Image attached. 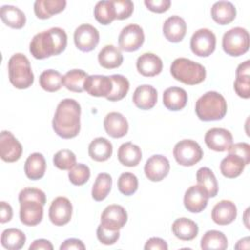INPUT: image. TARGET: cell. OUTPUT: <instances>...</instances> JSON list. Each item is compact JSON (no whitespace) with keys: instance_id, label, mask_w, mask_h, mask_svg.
Segmentation results:
<instances>
[{"instance_id":"ab89813d","label":"cell","mask_w":250,"mask_h":250,"mask_svg":"<svg viewBox=\"0 0 250 250\" xmlns=\"http://www.w3.org/2000/svg\"><path fill=\"white\" fill-rule=\"evenodd\" d=\"M94 16L101 24L107 25L111 23L115 20V10L112 1L104 0L98 2L94 8Z\"/></svg>"},{"instance_id":"d4e9b609","label":"cell","mask_w":250,"mask_h":250,"mask_svg":"<svg viewBox=\"0 0 250 250\" xmlns=\"http://www.w3.org/2000/svg\"><path fill=\"white\" fill-rule=\"evenodd\" d=\"M65 0H36L33 5L34 14L38 19L46 20L53 15L59 14L64 10Z\"/></svg>"},{"instance_id":"ee69618b","label":"cell","mask_w":250,"mask_h":250,"mask_svg":"<svg viewBox=\"0 0 250 250\" xmlns=\"http://www.w3.org/2000/svg\"><path fill=\"white\" fill-rule=\"evenodd\" d=\"M53 163L60 170H70L76 164V156L69 149H62L54 155Z\"/></svg>"},{"instance_id":"4dcf8cb0","label":"cell","mask_w":250,"mask_h":250,"mask_svg":"<svg viewBox=\"0 0 250 250\" xmlns=\"http://www.w3.org/2000/svg\"><path fill=\"white\" fill-rule=\"evenodd\" d=\"M0 17L2 21L15 29H21L26 22L24 13L18 7L12 5H4L0 9Z\"/></svg>"},{"instance_id":"603a6c76","label":"cell","mask_w":250,"mask_h":250,"mask_svg":"<svg viewBox=\"0 0 250 250\" xmlns=\"http://www.w3.org/2000/svg\"><path fill=\"white\" fill-rule=\"evenodd\" d=\"M157 102V91L151 85H141L136 88L133 94V103L143 110L151 109Z\"/></svg>"},{"instance_id":"1f68e13d","label":"cell","mask_w":250,"mask_h":250,"mask_svg":"<svg viewBox=\"0 0 250 250\" xmlns=\"http://www.w3.org/2000/svg\"><path fill=\"white\" fill-rule=\"evenodd\" d=\"M112 149V145L107 139L99 137L90 143L88 146V153L93 160L103 162L111 156Z\"/></svg>"},{"instance_id":"f35d334b","label":"cell","mask_w":250,"mask_h":250,"mask_svg":"<svg viewBox=\"0 0 250 250\" xmlns=\"http://www.w3.org/2000/svg\"><path fill=\"white\" fill-rule=\"evenodd\" d=\"M39 84L41 88L47 92H57L62 86V76L57 70L47 69L40 74Z\"/></svg>"},{"instance_id":"30bf717a","label":"cell","mask_w":250,"mask_h":250,"mask_svg":"<svg viewBox=\"0 0 250 250\" xmlns=\"http://www.w3.org/2000/svg\"><path fill=\"white\" fill-rule=\"evenodd\" d=\"M145 41L143 28L135 23H131L122 28L118 36V45L122 51L134 52L139 50Z\"/></svg>"},{"instance_id":"52a82bcc","label":"cell","mask_w":250,"mask_h":250,"mask_svg":"<svg viewBox=\"0 0 250 250\" xmlns=\"http://www.w3.org/2000/svg\"><path fill=\"white\" fill-rule=\"evenodd\" d=\"M222 47L225 53L231 57L245 54L249 49V33L243 27H233L228 30L222 39Z\"/></svg>"},{"instance_id":"7a4b0ae2","label":"cell","mask_w":250,"mask_h":250,"mask_svg":"<svg viewBox=\"0 0 250 250\" xmlns=\"http://www.w3.org/2000/svg\"><path fill=\"white\" fill-rule=\"evenodd\" d=\"M67 45L66 32L61 27H52L33 36L29 52L37 60H43L62 53Z\"/></svg>"},{"instance_id":"4316f807","label":"cell","mask_w":250,"mask_h":250,"mask_svg":"<svg viewBox=\"0 0 250 250\" xmlns=\"http://www.w3.org/2000/svg\"><path fill=\"white\" fill-rule=\"evenodd\" d=\"M211 17L218 24H229L235 19L236 9L229 1H219L211 8Z\"/></svg>"},{"instance_id":"83f0119b","label":"cell","mask_w":250,"mask_h":250,"mask_svg":"<svg viewBox=\"0 0 250 250\" xmlns=\"http://www.w3.org/2000/svg\"><path fill=\"white\" fill-rule=\"evenodd\" d=\"M98 61L101 66L106 69L119 67L123 62L121 51L113 45H105L98 55Z\"/></svg>"},{"instance_id":"f546056e","label":"cell","mask_w":250,"mask_h":250,"mask_svg":"<svg viewBox=\"0 0 250 250\" xmlns=\"http://www.w3.org/2000/svg\"><path fill=\"white\" fill-rule=\"evenodd\" d=\"M46 171V160L43 154L39 152L31 153L25 160L24 173L30 180H40L44 177Z\"/></svg>"},{"instance_id":"e0dca14e","label":"cell","mask_w":250,"mask_h":250,"mask_svg":"<svg viewBox=\"0 0 250 250\" xmlns=\"http://www.w3.org/2000/svg\"><path fill=\"white\" fill-rule=\"evenodd\" d=\"M169 170V160L161 154H155L150 156L146 160L144 168L146 177L151 182L162 181L168 175Z\"/></svg>"},{"instance_id":"44dd1931","label":"cell","mask_w":250,"mask_h":250,"mask_svg":"<svg viewBox=\"0 0 250 250\" xmlns=\"http://www.w3.org/2000/svg\"><path fill=\"white\" fill-rule=\"evenodd\" d=\"M139 73L146 77H153L158 75L163 68L162 60L152 53H144L136 62Z\"/></svg>"},{"instance_id":"7c38bea8","label":"cell","mask_w":250,"mask_h":250,"mask_svg":"<svg viewBox=\"0 0 250 250\" xmlns=\"http://www.w3.org/2000/svg\"><path fill=\"white\" fill-rule=\"evenodd\" d=\"M22 153L21 144L9 131H2L0 135V157L5 162L18 161Z\"/></svg>"},{"instance_id":"7bdbcfd3","label":"cell","mask_w":250,"mask_h":250,"mask_svg":"<svg viewBox=\"0 0 250 250\" xmlns=\"http://www.w3.org/2000/svg\"><path fill=\"white\" fill-rule=\"evenodd\" d=\"M68 179L74 186H82L90 179V168L83 163H76L70 170H68Z\"/></svg>"},{"instance_id":"8fae6325","label":"cell","mask_w":250,"mask_h":250,"mask_svg":"<svg viewBox=\"0 0 250 250\" xmlns=\"http://www.w3.org/2000/svg\"><path fill=\"white\" fill-rule=\"evenodd\" d=\"M74 44L82 52L94 50L100 41V33L96 27L89 23L79 25L74 31Z\"/></svg>"},{"instance_id":"e575fe53","label":"cell","mask_w":250,"mask_h":250,"mask_svg":"<svg viewBox=\"0 0 250 250\" xmlns=\"http://www.w3.org/2000/svg\"><path fill=\"white\" fill-rule=\"evenodd\" d=\"M25 234L19 229H6L1 234V244L8 250H19L25 244Z\"/></svg>"},{"instance_id":"7402d4cb","label":"cell","mask_w":250,"mask_h":250,"mask_svg":"<svg viewBox=\"0 0 250 250\" xmlns=\"http://www.w3.org/2000/svg\"><path fill=\"white\" fill-rule=\"evenodd\" d=\"M237 216L235 204L230 200H221L212 209L211 217L214 223L226 226L232 223Z\"/></svg>"},{"instance_id":"277c9868","label":"cell","mask_w":250,"mask_h":250,"mask_svg":"<svg viewBox=\"0 0 250 250\" xmlns=\"http://www.w3.org/2000/svg\"><path fill=\"white\" fill-rule=\"evenodd\" d=\"M228 109V104L218 92L209 91L203 94L195 104V113L202 121H214L222 119Z\"/></svg>"},{"instance_id":"5b68a950","label":"cell","mask_w":250,"mask_h":250,"mask_svg":"<svg viewBox=\"0 0 250 250\" xmlns=\"http://www.w3.org/2000/svg\"><path fill=\"white\" fill-rule=\"evenodd\" d=\"M170 72L176 80L186 85H197L206 77L205 67L187 58L176 59L170 66Z\"/></svg>"},{"instance_id":"9c48e42d","label":"cell","mask_w":250,"mask_h":250,"mask_svg":"<svg viewBox=\"0 0 250 250\" xmlns=\"http://www.w3.org/2000/svg\"><path fill=\"white\" fill-rule=\"evenodd\" d=\"M216 48V36L208 28L196 30L190 38V49L198 57H209Z\"/></svg>"},{"instance_id":"3957f363","label":"cell","mask_w":250,"mask_h":250,"mask_svg":"<svg viewBox=\"0 0 250 250\" xmlns=\"http://www.w3.org/2000/svg\"><path fill=\"white\" fill-rule=\"evenodd\" d=\"M20 219L28 227L38 225L43 219V206L46 203V194L35 188H25L19 194Z\"/></svg>"},{"instance_id":"484cf974","label":"cell","mask_w":250,"mask_h":250,"mask_svg":"<svg viewBox=\"0 0 250 250\" xmlns=\"http://www.w3.org/2000/svg\"><path fill=\"white\" fill-rule=\"evenodd\" d=\"M174 235L184 241H190L198 234V226L195 222L188 218H179L172 224Z\"/></svg>"},{"instance_id":"74e56055","label":"cell","mask_w":250,"mask_h":250,"mask_svg":"<svg viewBox=\"0 0 250 250\" xmlns=\"http://www.w3.org/2000/svg\"><path fill=\"white\" fill-rule=\"evenodd\" d=\"M200 247L202 249H216L223 250L228 247L227 236L219 230H208L204 233L200 241Z\"/></svg>"},{"instance_id":"cb8c5ba5","label":"cell","mask_w":250,"mask_h":250,"mask_svg":"<svg viewBox=\"0 0 250 250\" xmlns=\"http://www.w3.org/2000/svg\"><path fill=\"white\" fill-rule=\"evenodd\" d=\"M188 102V94L186 90L180 87L167 88L163 93V104L172 111L183 109Z\"/></svg>"},{"instance_id":"ac0fdd59","label":"cell","mask_w":250,"mask_h":250,"mask_svg":"<svg viewBox=\"0 0 250 250\" xmlns=\"http://www.w3.org/2000/svg\"><path fill=\"white\" fill-rule=\"evenodd\" d=\"M112 81L105 75H89L84 82V91L93 97L106 98L112 91Z\"/></svg>"},{"instance_id":"7dc6e473","label":"cell","mask_w":250,"mask_h":250,"mask_svg":"<svg viewBox=\"0 0 250 250\" xmlns=\"http://www.w3.org/2000/svg\"><path fill=\"white\" fill-rule=\"evenodd\" d=\"M120 236L119 230H110L105 229L102 224L97 228V238L99 241L104 245L114 244Z\"/></svg>"},{"instance_id":"60d3db41","label":"cell","mask_w":250,"mask_h":250,"mask_svg":"<svg viewBox=\"0 0 250 250\" xmlns=\"http://www.w3.org/2000/svg\"><path fill=\"white\" fill-rule=\"evenodd\" d=\"M113 87L111 93L106 97L109 102H117L122 100L128 93L130 88V83L128 79L121 74H112L109 76Z\"/></svg>"},{"instance_id":"d6986e66","label":"cell","mask_w":250,"mask_h":250,"mask_svg":"<svg viewBox=\"0 0 250 250\" xmlns=\"http://www.w3.org/2000/svg\"><path fill=\"white\" fill-rule=\"evenodd\" d=\"M104 127L111 138H122L128 133L129 124L127 119L119 112H109L104 119Z\"/></svg>"},{"instance_id":"b9f144b4","label":"cell","mask_w":250,"mask_h":250,"mask_svg":"<svg viewBox=\"0 0 250 250\" xmlns=\"http://www.w3.org/2000/svg\"><path fill=\"white\" fill-rule=\"evenodd\" d=\"M138 178L130 172L122 173L117 181V188L119 191L126 196L134 194L138 189Z\"/></svg>"},{"instance_id":"2e32d148","label":"cell","mask_w":250,"mask_h":250,"mask_svg":"<svg viewBox=\"0 0 250 250\" xmlns=\"http://www.w3.org/2000/svg\"><path fill=\"white\" fill-rule=\"evenodd\" d=\"M231 133L224 128H211L204 137L206 146L214 151H226L232 145Z\"/></svg>"},{"instance_id":"ffe728a7","label":"cell","mask_w":250,"mask_h":250,"mask_svg":"<svg viewBox=\"0 0 250 250\" xmlns=\"http://www.w3.org/2000/svg\"><path fill=\"white\" fill-rule=\"evenodd\" d=\"M162 30L168 41L178 43L184 39L187 33V23L180 16H171L164 21Z\"/></svg>"},{"instance_id":"6da1fadb","label":"cell","mask_w":250,"mask_h":250,"mask_svg":"<svg viewBox=\"0 0 250 250\" xmlns=\"http://www.w3.org/2000/svg\"><path fill=\"white\" fill-rule=\"evenodd\" d=\"M81 106L73 99L61 101L52 120L55 133L62 139H72L80 132Z\"/></svg>"},{"instance_id":"4fadbf2b","label":"cell","mask_w":250,"mask_h":250,"mask_svg":"<svg viewBox=\"0 0 250 250\" xmlns=\"http://www.w3.org/2000/svg\"><path fill=\"white\" fill-rule=\"evenodd\" d=\"M72 216V204L68 198L59 196L55 198L49 208V219L55 226L66 225Z\"/></svg>"},{"instance_id":"5bb4252c","label":"cell","mask_w":250,"mask_h":250,"mask_svg":"<svg viewBox=\"0 0 250 250\" xmlns=\"http://www.w3.org/2000/svg\"><path fill=\"white\" fill-rule=\"evenodd\" d=\"M128 215L124 207L111 204L104 208L101 215V224L107 229L119 230L127 223Z\"/></svg>"},{"instance_id":"816d5d0a","label":"cell","mask_w":250,"mask_h":250,"mask_svg":"<svg viewBox=\"0 0 250 250\" xmlns=\"http://www.w3.org/2000/svg\"><path fill=\"white\" fill-rule=\"evenodd\" d=\"M86 246L84 243L77 238H68L65 239L60 246L61 250H71V249H76V250H84Z\"/></svg>"},{"instance_id":"f5cc1de1","label":"cell","mask_w":250,"mask_h":250,"mask_svg":"<svg viewBox=\"0 0 250 250\" xmlns=\"http://www.w3.org/2000/svg\"><path fill=\"white\" fill-rule=\"evenodd\" d=\"M13 217V209L11 205L5 201L0 202V222L1 224H5L10 222Z\"/></svg>"},{"instance_id":"836d02e7","label":"cell","mask_w":250,"mask_h":250,"mask_svg":"<svg viewBox=\"0 0 250 250\" xmlns=\"http://www.w3.org/2000/svg\"><path fill=\"white\" fill-rule=\"evenodd\" d=\"M196 181L197 185L207 191L209 197H215L217 195L219 190L218 182L210 168L201 167L198 169L196 173Z\"/></svg>"},{"instance_id":"ba28073f","label":"cell","mask_w":250,"mask_h":250,"mask_svg":"<svg viewBox=\"0 0 250 250\" xmlns=\"http://www.w3.org/2000/svg\"><path fill=\"white\" fill-rule=\"evenodd\" d=\"M173 155L178 164L182 166H193L203 156V150L193 140H182L178 142L173 149Z\"/></svg>"},{"instance_id":"bcb514c9","label":"cell","mask_w":250,"mask_h":250,"mask_svg":"<svg viewBox=\"0 0 250 250\" xmlns=\"http://www.w3.org/2000/svg\"><path fill=\"white\" fill-rule=\"evenodd\" d=\"M233 88L237 96L242 99L250 97V75H235Z\"/></svg>"},{"instance_id":"8d00e7d4","label":"cell","mask_w":250,"mask_h":250,"mask_svg":"<svg viewBox=\"0 0 250 250\" xmlns=\"http://www.w3.org/2000/svg\"><path fill=\"white\" fill-rule=\"evenodd\" d=\"M112 178L107 173H100L92 188V197L96 201H103L110 192Z\"/></svg>"},{"instance_id":"9a60e30c","label":"cell","mask_w":250,"mask_h":250,"mask_svg":"<svg viewBox=\"0 0 250 250\" xmlns=\"http://www.w3.org/2000/svg\"><path fill=\"white\" fill-rule=\"evenodd\" d=\"M208 193L200 186L189 187L184 195V205L186 209L191 213L202 212L208 204Z\"/></svg>"},{"instance_id":"8992f818","label":"cell","mask_w":250,"mask_h":250,"mask_svg":"<svg viewBox=\"0 0 250 250\" xmlns=\"http://www.w3.org/2000/svg\"><path fill=\"white\" fill-rule=\"evenodd\" d=\"M9 80L17 89H27L34 82L29 60L21 53L14 54L8 62Z\"/></svg>"},{"instance_id":"d6a6232c","label":"cell","mask_w":250,"mask_h":250,"mask_svg":"<svg viewBox=\"0 0 250 250\" xmlns=\"http://www.w3.org/2000/svg\"><path fill=\"white\" fill-rule=\"evenodd\" d=\"M246 164L242 158L235 154L229 153L220 164V170L223 176L229 179H233L238 177L244 170Z\"/></svg>"},{"instance_id":"c3c4849f","label":"cell","mask_w":250,"mask_h":250,"mask_svg":"<svg viewBox=\"0 0 250 250\" xmlns=\"http://www.w3.org/2000/svg\"><path fill=\"white\" fill-rule=\"evenodd\" d=\"M229 153L235 154L243 159L246 165L250 162V146L247 143H237L231 145L230 147L228 149Z\"/></svg>"},{"instance_id":"f907efd6","label":"cell","mask_w":250,"mask_h":250,"mask_svg":"<svg viewBox=\"0 0 250 250\" xmlns=\"http://www.w3.org/2000/svg\"><path fill=\"white\" fill-rule=\"evenodd\" d=\"M144 248L146 250H150V249H153V250H167L168 249V244L162 238L151 237L146 242Z\"/></svg>"},{"instance_id":"d590c367","label":"cell","mask_w":250,"mask_h":250,"mask_svg":"<svg viewBox=\"0 0 250 250\" xmlns=\"http://www.w3.org/2000/svg\"><path fill=\"white\" fill-rule=\"evenodd\" d=\"M88 76L82 69H71L62 76V85L71 92L81 93L84 91V82Z\"/></svg>"},{"instance_id":"681fc988","label":"cell","mask_w":250,"mask_h":250,"mask_svg":"<svg viewBox=\"0 0 250 250\" xmlns=\"http://www.w3.org/2000/svg\"><path fill=\"white\" fill-rule=\"evenodd\" d=\"M144 3L149 11L157 14L166 12L171 6L170 0H145Z\"/></svg>"},{"instance_id":"db71d44e","label":"cell","mask_w":250,"mask_h":250,"mask_svg":"<svg viewBox=\"0 0 250 250\" xmlns=\"http://www.w3.org/2000/svg\"><path fill=\"white\" fill-rule=\"evenodd\" d=\"M53 244L47 239H36L29 245V250H53Z\"/></svg>"},{"instance_id":"f6af8a7d","label":"cell","mask_w":250,"mask_h":250,"mask_svg":"<svg viewBox=\"0 0 250 250\" xmlns=\"http://www.w3.org/2000/svg\"><path fill=\"white\" fill-rule=\"evenodd\" d=\"M115 10V20L128 19L134 11V4L130 0H111Z\"/></svg>"},{"instance_id":"f1b7e54d","label":"cell","mask_w":250,"mask_h":250,"mask_svg":"<svg viewBox=\"0 0 250 250\" xmlns=\"http://www.w3.org/2000/svg\"><path fill=\"white\" fill-rule=\"evenodd\" d=\"M119 162L127 167H135L142 160V150L140 146L131 142L122 144L117 152Z\"/></svg>"}]
</instances>
